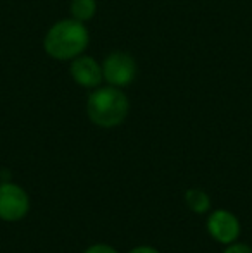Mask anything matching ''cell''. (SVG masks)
I'll return each mask as SVG.
<instances>
[{
  "label": "cell",
  "mask_w": 252,
  "mask_h": 253,
  "mask_svg": "<svg viewBox=\"0 0 252 253\" xmlns=\"http://www.w3.org/2000/svg\"><path fill=\"white\" fill-rule=\"evenodd\" d=\"M183 202H185L187 209L197 215H207L212 207L211 195L202 188H189L183 195Z\"/></svg>",
  "instance_id": "7"
},
{
  "label": "cell",
  "mask_w": 252,
  "mask_h": 253,
  "mask_svg": "<svg viewBox=\"0 0 252 253\" xmlns=\"http://www.w3.org/2000/svg\"><path fill=\"white\" fill-rule=\"evenodd\" d=\"M205 231L219 245L233 243L242 234V224L237 213L228 209H216L207 213L205 219Z\"/></svg>",
  "instance_id": "5"
},
{
  "label": "cell",
  "mask_w": 252,
  "mask_h": 253,
  "mask_svg": "<svg viewBox=\"0 0 252 253\" xmlns=\"http://www.w3.org/2000/svg\"><path fill=\"white\" fill-rule=\"evenodd\" d=\"M221 253H252V247L237 240V241H233V243L225 245Z\"/></svg>",
  "instance_id": "9"
},
{
  "label": "cell",
  "mask_w": 252,
  "mask_h": 253,
  "mask_svg": "<svg viewBox=\"0 0 252 253\" xmlns=\"http://www.w3.org/2000/svg\"><path fill=\"white\" fill-rule=\"evenodd\" d=\"M69 76L80 88L95 90L104 83L102 64L95 57L81 53L69 62Z\"/></svg>",
  "instance_id": "6"
},
{
  "label": "cell",
  "mask_w": 252,
  "mask_h": 253,
  "mask_svg": "<svg viewBox=\"0 0 252 253\" xmlns=\"http://www.w3.org/2000/svg\"><path fill=\"white\" fill-rule=\"evenodd\" d=\"M102 74H104L105 84H111L116 88L130 86L138 74V64L130 52L114 50L104 57L102 60Z\"/></svg>",
  "instance_id": "3"
},
{
  "label": "cell",
  "mask_w": 252,
  "mask_h": 253,
  "mask_svg": "<svg viewBox=\"0 0 252 253\" xmlns=\"http://www.w3.org/2000/svg\"><path fill=\"white\" fill-rule=\"evenodd\" d=\"M97 0H71L69 2V17L87 24L97 14Z\"/></svg>",
  "instance_id": "8"
},
{
  "label": "cell",
  "mask_w": 252,
  "mask_h": 253,
  "mask_svg": "<svg viewBox=\"0 0 252 253\" xmlns=\"http://www.w3.org/2000/svg\"><path fill=\"white\" fill-rule=\"evenodd\" d=\"M31 210V198L21 184L14 181H0V220L19 222Z\"/></svg>",
  "instance_id": "4"
},
{
  "label": "cell",
  "mask_w": 252,
  "mask_h": 253,
  "mask_svg": "<svg viewBox=\"0 0 252 253\" xmlns=\"http://www.w3.org/2000/svg\"><path fill=\"white\" fill-rule=\"evenodd\" d=\"M90 45V31L87 24L66 17L54 23L44 37V50L50 59L71 62L74 57L85 53Z\"/></svg>",
  "instance_id": "1"
},
{
  "label": "cell",
  "mask_w": 252,
  "mask_h": 253,
  "mask_svg": "<svg viewBox=\"0 0 252 253\" xmlns=\"http://www.w3.org/2000/svg\"><path fill=\"white\" fill-rule=\"evenodd\" d=\"M81 253H119V252L109 243H92Z\"/></svg>",
  "instance_id": "10"
},
{
  "label": "cell",
  "mask_w": 252,
  "mask_h": 253,
  "mask_svg": "<svg viewBox=\"0 0 252 253\" xmlns=\"http://www.w3.org/2000/svg\"><path fill=\"white\" fill-rule=\"evenodd\" d=\"M85 110L94 126L102 129H114L126 121L130 114V100L121 88L101 84L90 91L85 103Z\"/></svg>",
  "instance_id": "2"
},
{
  "label": "cell",
  "mask_w": 252,
  "mask_h": 253,
  "mask_svg": "<svg viewBox=\"0 0 252 253\" xmlns=\"http://www.w3.org/2000/svg\"><path fill=\"white\" fill-rule=\"evenodd\" d=\"M128 253H161L155 247H151V245H137V247L130 248Z\"/></svg>",
  "instance_id": "11"
}]
</instances>
